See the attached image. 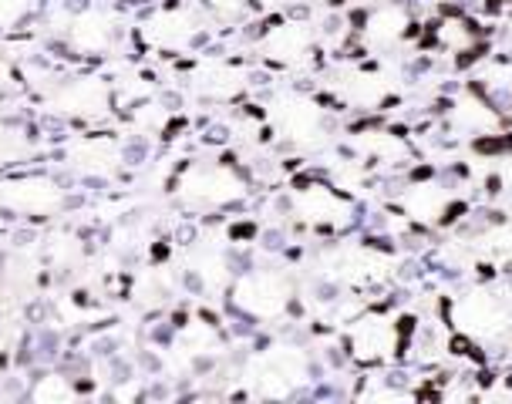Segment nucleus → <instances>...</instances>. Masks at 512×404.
<instances>
[{
	"label": "nucleus",
	"mask_w": 512,
	"mask_h": 404,
	"mask_svg": "<svg viewBox=\"0 0 512 404\" xmlns=\"http://www.w3.org/2000/svg\"><path fill=\"white\" fill-rule=\"evenodd\" d=\"M415 341V317L368 307L347 324L344 330V361H351L361 371H388L398 364Z\"/></svg>",
	"instance_id": "1"
},
{
	"label": "nucleus",
	"mask_w": 512,
	"mask_h": 404,
	"mask_svg": "<svg viewBox=\"0 0 512 404\" xmlns=\"http://www.w3.org/2000/svg\"><path fill=\"white\" fill-rule=\"evenodd\" d=\"M290 196V223L300 233L320 236V240H341L358 226V199L334 179L304 176L294 182Z\"/></svg>",
	"instance_id": "2"
},
{
	"label": "nucleus",
	"mask_w": 512,
	"mask_h": 404,
	"mask_svg": "<svg viewBox=\"0 0 512 404\" xmlns=\"http://www.w3.org/2000/svg\"><path fill=\"white\" fill-rule=\"evenodd\" d=\"M226 303L246 324H273L294 310V277L280 266H243L226 290Z\"/></svg>",
	"instance_id": "3"
},
{
	"label": "nucleus",
	"mask_w": 512,
	"mask_h": 404,
	"mask_svg": "<svg viewBox=\"0 0 512 404\" xmlns=\"http://www.w3.org/2000/svg\"><path fill=\"white\" fill-rule=\"evenodd\" d=\"M448 324L479 351H489L512 337V293L475 287L448 303Z\"/></svg>",
	"instance_id": "4"
},
{
	"label": "nucleus",
	"mask_w": 512,
	"mask_h": 404,
	"mask_svg": "<svg viewBox=\"0 0 512 404\" xmlns=\"http://www.w3.org/2000/svg\"><path fill=\"white\" fill-rule=\"evenodd\" d=\"M176 196L192 213H223L246 202L250 179L233 162H189L176 176Z\"/></svg>",
	"instance_id": "5"
},
{
	"label": "nucleus",
	"mask_w": 512,
	"mask_h": 404,
	"mask_svg": "<svg viewBox=\"0 0 512 404\" xmlns=\"http://www.w3.org/2000/svg\"><path fill=\"white\" fill-rule=\"evenodd\" d=\"M331 112L337 108H327V101L310 98L304 91H283L270 105V122L283 142L297 149H317L331 135Z\"/></svg>",
	"instance_id": "6"
},
{
	"label": "nucleus",
	"mask_w": 512,
	"mask_h": 404,
	"mask_svg": "<svg viewBox=\"0 0 512 404\" xmlns=\"http://www.w3.org/2000/svg\"><path fill=\"white\" fill-rule=\"evenodd\" d=\"M139 34L155 51L189 54L209 44V14L199 4H166L149 14Z\"/></svg>",
	"instance_id": "7"
},
{
	"label": "nucleus",
	"mask_w": 512,
	"mask_h": 404,
	"mask_svg": "<svg viewBox=\"0 0 512 404\" xmlns=\"http://www.w3.org/2000/svg\"><path fill=\"white\" fill-rule=\"evenodd\" d=\"M68 206V189L44 172H21V176L0 179V213L17 219L54 216Z\"/></svg>",
	"instance_id": "8"
},
{
	"label": "nucleus",
	"mask_w": 512,
	"mask_h": 404,
	"mask_svg": "<svg viewBox=\"0 0 512 404\" xmlns=\"http://www.w3.org/2000/svg\"><path fill=\"white\" fill-rule=\"evenodd\" d=\"M260 54H263V61L280 71L310 68L320 54L317 24L300 21V17H277V21L260 34Z\"/></svg>",
	"instance_id": "9"
},
{
	"label": "nucleus",
	"mask_w": 512,
	"mask_h": 404,
	"mask_svg": "<svg viewBox=\"0 0 512 404\" xmlns=\"http://www.w3.org/2000/svg\"><path fill=\"white\" fill-rule=\"evenodd\" d=\"M415 27L418 21L408 0H381V4L358 11L361 51H378V54L395 51L408 41V34H415Z\"/></svg>",
	"instance_id": "10"
},
{
	"label": "nucleus",
	"mask_w": 512,
	"mask_h": 404,
	"mask_svg": "<svg viewBox=\"0 0 512 404\" xmlns=\"http://www.w3.org/2000/svg\"><path fill=\"white\" fill-rule=\"evenodd\" d=\"M51 101L61 115L75 118V122H102L115 108V88L98 75L64 78L54 88Z\"/></svg>",
	"instance_id": "11"
},
{
	"label": "nucleus",
	"mask_w": 512,
	"mask_h": 404,
	"mask_svg": "<svg viewBox=\"0 0 512 404\" xmlns=\"http://www.w3.org/2000/svg\"><path fill=\"white\" fill-rule=\"evenodd\" d=\"M122 38V24L102 7H85V11L68 17V31H64V48L78 58H102Z\"/></svg>",
	"instance_id": "12"
},
{
	"label": "nucleus",
	"mask_w": 512,
	"mask_h": 404,
	"mask_svg": "<svg viewBox=\"0 0 512 404\" xmlns=\"http://www.w3.org/2000/svg\"><path fill=\"white\" fill-rule=\"evenodd\" d=\"M189 85L203 101L230 105V101H240L246 95V88H250L253 81H250V71L233 61H203L192 71Z\"/></svg>",
	"instance_id": "13"
},
{
	"label": "nucleus",
	"mask_w": 512,
	"mask_h": 404,
	"mask_svg": "<svg viewBox=\"0 0 512 404\" xmlns=\"http://www.w3.org/2000/svg\"><path fill=\"white\" fill-rule=\"evenodd\" d=\"M27 398H34V401H71L75 398V378H68V374H44V378H34Z\"/></svg>",
	"instance_id": "14"
},
{
	"label": "nucleus",
	"mask_w": 512,
	"mask_h": 404,
	"mask_svg": "<svg viewBox=\"0 0 512 404\" xmlns=\"http://www.w3.org/2000/svg\"><path fill=\"white\" fill-rule=\"evenodd\" d=\"M199 7L216 21H243L256 11L253 0H199Z\"/></svg>",
	"instance_id": "15"
},
{
	"label": "nucleus",
	"mask_w": 512,
	"mask_h": 404,
	"mask_svg": "<svg viewBox=\"0 0 512 404\" xmlns=\"http://www.w3.org/2000/svg\"><path fill=\"white\" fill-rule=\"evenodd\" d=\"M34 11V0H0V34L17 31Z\"/></svg>",
	"instance_id": "16"
},
{
	"label": "nucleus",
	"mask_w": 512,
	"mask_h": 404,
	"mask_svg": "<svg viewBox=\"0 0 512 404\" xmlns=\"http://www.w3.org/2000/svg\"><path fill=\"white\" fill-rule=\"evenodd\" d=\"M11 88H14V68H11V61L0 58V98L11 95Z\"/></svg>",
	"instance_id": "17"
},
{
	"label": "nucleus",
	"mask_w": 512,
	"mask_h": 404,
	"mask_svg": "<svg viewBox=\"0 0 512 404\" xmlns=\"http://www.w3.org/2000/svg\"><path fill=\"white\" fill-rule=\"evenodd\" d=\"M304 4H324L327 7V4H337V0H304Z\"/></svg>",
	"instance_id": "18"
}]
</instances>
